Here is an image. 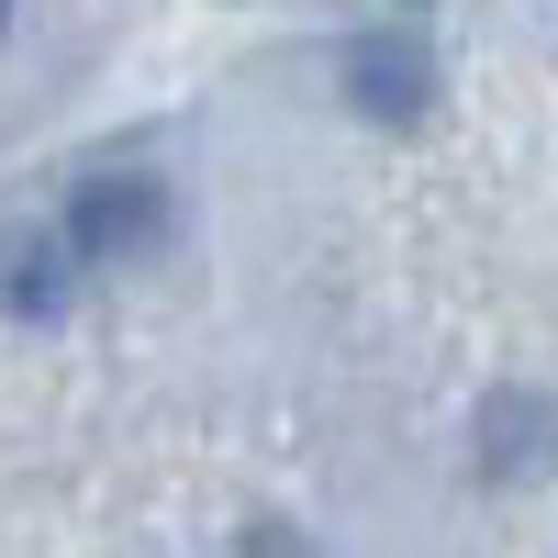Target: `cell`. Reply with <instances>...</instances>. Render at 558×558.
<instances>
[{
  "instance_id": "7a4b0ae2",
  "label": "cell",
  "mask_w": 558,
  "mask_h": 558,
  "mask_svg": "<svg viewBox=\"0 0 558 558\" xmlns=\"http://www.w3.org/2000/svg\"><path fill=\"white\" fill-rule=\"evenodd\" d=\"M57 235H68L78 257H101V268L134 257V246H157V179H89Z\"/></svg>"
},
{
  "instance_id": "6da1fadb",
  "label": "cell",
  "mask_w": 558,
  "mask_h": 558,
  "mask_svg": "<svg viewBox=\"0 0 558 558\" xmlns=\"http://www.w3.org/2000/svg\"><path fill=\"white\" fill-rule=\"evenodd\" d=\"M347 101H357L368 123H425L436 57H425V45H402V34H368V45H347Z\"/></svg>"
},
{
  "instance_id": "3957f363",
  "label": "cell",
  "mask_w": 558,
  "mask_h": 558,
  "mask_svg": "<svg viewBox=\"0 0 558 558\" xmlns=\"http://www.w3.org/2000/svg\"><path fill=\"white\" fill-rule=\"evenodd\" d=\"M547 458H558V413H547L536 391H502V402L481 413V470H492V481H536Z\"/></svg>"
},
{
  "instance_id": "277c9868",
  "label": "cell",
  "mask_w": 558,
  "mask_h": 558,
  "mask_svg": "<svg viewBox=\"0 0 558 558\" xmlns=\"http://www.w3.org/2000/svg\"><path fill=\"white\" fill-rule=\"evenodd\" d=\"M0 34H12V0H0Z\"/></svg>"
}]
</instances>
